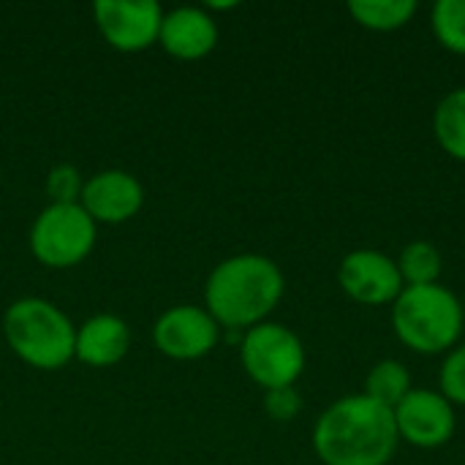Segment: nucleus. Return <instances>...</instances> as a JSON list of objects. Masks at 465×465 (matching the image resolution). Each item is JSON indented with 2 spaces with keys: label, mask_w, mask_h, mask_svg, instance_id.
<instances>
[{
  "label": "nucleus",
  "mask_w": 465,
  "mask_h": 465,
  "mask_svg": "<svg viewBox=\"0 0 465 465\" xmlns=\"http://www.w3.org/2000/svg\"><path fill=\"white\" fill-rule=\"evenodd\" d=\"M392 417L401 444L414 450H441L458 430L455 406L439 390L428 387H414L392 409Z\"/></svg>",
  "instance_id": "obj_7"
},
{
  "label": "nucleus",
  "mask_w": 465,
  "mask_h": 465,
  "mask_svg": "<svg viewBox=\"0 0 465 465\" xmlns=\"http://www.w3.org/2000/svg\"><path fill=\"white\" fill-rule=\"evenodd\" d=\"M420 11L417 0H351V19L371 33H395L406 27Z\"/></svg>",
  "instance_id": "obj_15"
},
{
  "label": "nucleus",
  "mask_w": 465,
  "mask_h": 465,
  "mask_svg": "<svg viewBox=\"0 0 465 465\" xmlns=\"http://www.w3.org/2000/svg\"><path fill=\"white\" fill-rule=\"evenodd\" d=\"M338 283L349 300L365 308L392 305L406 289L395 259L373 248L349 251L338 264Z\"/></svg>",
  "instance_id": "obj_9"
},
{
  "label": "nucleus",
  "mask_w": 465,
  "mask_h": 465,
  "mask_svg": "<svg viewBox=\"0 0 465 465\" xmlns=\"http://www.w3.org/2000/svg\"><path fill=\"white\" fill-rule=\"evenodd\" d=\"M395 264L403 278V286H430L439 283L444 272L441 251L430 240H411L409 245H403Z\"/></svg>",
  "instance_id": "obj_16"
},
{
  "label": "nucleus",
  "mask_w": 465,
  "mask_h": 465,
  "mask_svg": "<svg viewBox=\"0 0 465 465\" xmlns=\"http://www.w3.org/2000/svg\"><path fill=\"white\" fill-rule=\"evenodd\" d=\"M439 392L452 406H465V341L444 354L439 368Z\"/></svg>",
  "instance_id": "obj_19"
},
{
  "label": "nucleus",
  "mask_w": 465,
  "mask_h": 465,
  "mask_svg": "<svg viewBox=\"0 0 465 465\" xmlns=\"http://www.w3.org/2000/svg\"><path fill=\"white\" fill-rule=\"evenodd\" d=\"M395 338L414 354L439 357L463 341L465 308L444 283L406 286L390 305Z\"/></svg>",
  "instance_id": "obj_3"
},
{
  "label": "nucleus",
  "mask_w": 465,
  "mask_h": 465,
  "mask_svg": "<svg viewBox=\"0 0 465 465\" xmlns=\"http://www.w3.org/2000/svg\"><path fill=\"white\" fill-rule=\"evenodd\" d=\"M411 390H414V384H411L409 368L401 360H381L368 371L362 395H368L371 401H376L387 409H395Z\"/></svg>",
  "instance_id": "obj_17"
},
{
  "label": "nucleus",
  "mask_w": 465,
  "mask_h": 465,
  "mask_svg": "<svg viewBox=\"0 0 465 465\" xmlns=\"http://www.w3.org/2000/svg\"><path fill=\"white\" fill-rule=\"evenodd\" d=\"M131 351V330L114 313H95L76 327L74 360L90 368L120 365Z\"/></svg>",
  "instance_id": "obj_13"
},
{
  "label": "nucleus",
  "mask_w": 465,
  "mask_h": 465,
  "mask_svg": "<svg viewBox=\"0 0 465 465\" xmlns=\"http://www.w3.org/2000/svg\"><path fill=\"white\" fill-rule=\"evenodd\" d=\"M221 341V324L199 305H174L163 311L153 327L155 349L177 362L207 357Z\"/></svg>",
  "instance_id": "obj_10"
},
{
  "label": "nucleus",
  "mask_w": 465,
  "mask_h": 465,
  "mask_svg": "<svg viewBox=\"0 0 465 465\" xmlns=\"http://www.w3.org/2000/svg\"><path fill=\"white\" fill-rule=\"evenodd\" d=\"M158 44L166 54L177 60H202L218 46V22L207 8L180 5L174 11H163Z\"/></svg>",
  "instance_id": "obj_12"
},
{
  "label": "nucleus",
  "mask_w": 465,
  "mask_h": 465,
  "mask_svg": "<svg viewBox=\"0 0 465 465\" xmlns=\"http://www.w3.org/2000/svg\"><path fill=\"white\" fill-rule=\"evenodd\" d=\"M98 237V223L79 204H49L30 226V253L38 264L68 270L82 264Z\"/></svg>",
  "instance_id": "obj_6"
},
{
  "label": "nucleus",
  "mask_w": 465,
  "mask_h": 465,
  "mask_svg": "<svg viewBox=\"0 0 465 465\" xmlns=\"http://www.w3.org/2000/svg\"><path fill=\"white\" fill-rule=\"evenodd\" d=\"M286 292L283 270L264 253H237L213 267L204 283V308L221 330L245 332L281 305Z\"/></svg>",
  "instance_id": "obj_2"
},
{
  "label": "nucleus",
  "mask_w": 465,
  "mask_h": 465,
  "mask_svg": "<svg viewBox=\"0 0 465 465\" xmlns=\"http://www.w3.org/2000/svg\"><path fill=\"white\" fill-rule=\"evenodd\" d=\"M433 136L439 147L465 163V84L452 87L433 109Z\"/></svg>",
  "instance_id": "obj_14"
},
{
  "label": "nucleus",
  "mask_w": 465,
  "mask_h": 465,
  "mask_svg": "<svg viewBox=\"0 0 465 465\" xmlns=\"http://www.w3.org/2000/svg\"><path fill=\"white\" fill-rule=\"evenodd\" d=\"M3 338L8 349L35 371H60L74 360L76 327L44 297H22L3 313Z\"/></svg>",
  "instance_id": "obj_4"
},
{
  "label": "nucleus",
  "mask_w": 465,
  "mask_h": 465,
  "mask_svg": "<svg viewBox=\"0 0 465 465\" xmlns=\"http://www.w3.org/2000/svg\"><path fill=\"white\" fill-rule=\"evenodd\" d=\"M82 188L84 180L74 163H57L46 174V193L52 199L49 204H79Z\"/></svg>",
  "instance_id": "obj_20"
},
{
  "label": "nucleus",
  "mask_w": 465,
  "mask_h": 465,
  "mask_svg": "<svg viewBox=\"0 0 465 465\" xmlns=\"http://www.w3.org/2000/svg\"><path fill=\"white\" fill-rule=\"evenodd\" d=\"M93 16L112 49L136 54L158 44L163 8L155 0H98Z\"/></svg>",
  "instance_id": "obj_8"
},
{
  "label": "nucleus",
  "mask_w": 465,
  "mask_h": 465,
  "mask_svg": "<svg viewBox=\"0 0 465 465\" xmlns=\"http://www.w3.org/2000/svg\"><path fill=\"white\" fill-rule=\"evenodd\" d=\"M144 204V188L142 183L125 172V169H104L84 180L79 207L95 221L120 226L139 215Z\"/></svg>",
  "instance_id": "obj_11"
},
{
  "label": "nucleus",
  "mask_w": 465,
  "mask_h": 465,
  "mask_svg": "<svg viewBox=\"0 0 465 465\" xmlns=\"http://www.w3.org/2000/svg\"><path fill=\"white\" fill-rule=\"evenodd\" d=\"M311 444L324 465H390L401 439L392 409L354 392L319 414Z\"/></svg>",
  "instance_id": "obj_1"
},
{
  "label": "nucleus",
  "mask_w": 465,
  "mask_h": 465,
  "mask_svg": "<svg viewBox=\"0 0 465 465\" xmlns=\"http://www.w3.org/2000/svg\"><path fill=\"white\" fill-rule=\"evenodd\" d=\"M264 411L275 422H292L302 411V395L297 392V387L270 390V392H264Z\"/></svg>",
  "instance_id": "obj_21"
},
{
  "label": "nucleus",
  "mask_w": 465,
  "mask_h": 465,
  "mask_svg": "<svg viewBox=\"0 0 465 465\" xmlns=\"http://www.w3.org/2000/svg\"><path fill=\"white\" fill-rule=\"evenodd\" d=\"M430 27L441 49L465 57V0H436L430 8Z\"/></svg>",
  "instance_id": "obj_18"
},
{
  "label": "nucleus",
  "mask_w": 465,
  "mask_h": 465,
  "mask_svg": "<svg viewBox=\"0 0 465 465\" xmlns=\"http://www.w3.org/2000/svg\"><path fill=\"white\" fill-rule=\"evenodd\" d=\"M240 362L253 384L264 392L281 387H297L305 373V346L300 335L281 322H262L242 332Z\"/></svg>",
  "instance_id": "obj_5"
}]
</instances>
